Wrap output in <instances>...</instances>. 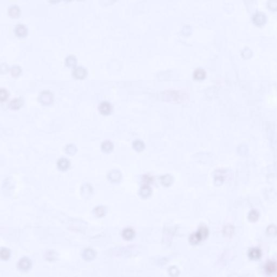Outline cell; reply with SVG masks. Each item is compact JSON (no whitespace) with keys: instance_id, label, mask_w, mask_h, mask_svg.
Masks as SVG:
<instances>
[{"instance_id":"obj_14","label":"cell","mask_w":277,"mask_h":277,"mask_svg":"<svg viewBox=\"0 0 277 277\" xmlns=\"http://www.w3.org/2000/svg\"><path fill=\"white\" fill-rule=\"evenodd\" d=\"M82 257L85 260H92L95 257V252L92 249H87L84 250L82 253Z\"/></svg>"},{"instance_id":"obj_3","label":"cell","mask_w":277,"mask_h":277,"mask_svg":"<svg viewBox=\"0 0 277 277\" xmlns=\"http://www.w3.org/2000/svg\"><path fill=\"white\" fill-rule=\"evenodd\" d=\"M122 175L120 171L118 170L112 171L108 174V178L112 183H119L121 179Z\"/></svg>"},{"instance_id":"obj_22","label":"cell","mask_w":277,"mask_h":277,"mask_svg":"<svg viewBox=\"0 0 277 277\" xmlns=\"http://www.w3.org/2000/svg\"><path fill=\"white\" fill-rule=\"evenodd\" d=\"M65 150L68 154L73 155L75 154L76 152V148L73 145H69L66 146L65 148Z\"/></svg>"},{"instance_id":"obj_24","label":"cell","mask_w":277,"mask_h":277,"mask_svg":"<svg viewBox=\"0 0 277 277\" xmlns=\"http://www.w3.org/2000/svg\"><path fill=\"white\" fill-rule=\"evenodd\" d=\"M9 97V93L8 91L5 89H0V99L1 101L6 100Z\"/></svg>"},{"instance_id":"obj_21","label":"cell","mask_w":277,"mask_h":277,"mask_svg":"<svg viewBox=\"0 0 277 277\" xmlns=\"http://www.w3.org/2000/svg\"><path fill=\"white\" fill-rule=\"evenodd\" d=\"M11 73L14 76H18L21 73V69L19 66H14L11 68Z\"/></svg>"},{"instance_id":"obj_5","label":"cell","mask_w":277,"mask_h":277,"mask_svg":"<svg viewBox=\"0 0 277 277\" xmlns=\"http://www.w3.org/2000/svg\"><path fill=\"white\" fill-rule=\"evenodd\" d=\"M31 262L27 258H24L19 260L17 266L18 268L21 271H27L30 269L31 267Z\"/></svg>"},{"instance_id":"obj_6","label":"cell","mask_w":277,"mask_h":277,"mask_svg":"<svg viewBox=\"0 0 277 277\" xmlns=\"http://www.w3.org/2000/svg\"><path fill=\"white\" fill-rule=\"evenodd\" d=\"M73 75L74 77H75V78L81 79L86 76L87 75V71L84 67H76L75 69L73 70Z\"/></svg>"},{"instance_id":"obj_18","label":"cell","mask_w":277,"mask_h":277,"mask_svg":"<svg viewBox=\"0 0 277 277\" xmlns=\"http://www.w3.org/2000/svg\"><path fill=\"white\" fill-rule=\"evenodd\" d=\"M76 63H77L76 58H75V56H72V55L68 56L65 60L66 65L67 67H70V68L75 67L76 65Z\"/></svg>"},{"instance_id":"obj_4","label":"cell","mask_w":277,"mask_h":277,"mask_svg":"<svg viewBox=\"0 0 277 277\" xmlns=\"http://www.w3.org/2000/svg\"><path fill=\"white\" fill-rule=\"evenodd\" d=\"M99 110L101 114L108 115L112 112V106L109 102L104 101L99 105Z\"/></svg>"},{"instance_id":"obj_20","label":"cell","mask_w":277,"mask_h":277,"mask_svg":"<svg viewBox=\"0 0 277 277\" xmlns=\"http://www.w3.org/2000/svg\"><path fill=\"white\" fill-rule=\"evenodd\" d=\"M11 256L10 250L6 248H3L0 250V257L3 260L8 259Z\"/></svg>"},{"instance_id":"obj_8","label":"cell","mask_w":277,"mask_h":277,"mask_svg":"<svg viewBox=\"0 0 277 277\" xmlns=\"http://www.w3.org/2000/svg\"><path fill=\"white\" fill-rule=\"evenodd\" d=\"M15 32L18 37H24L27 34L28 29L24 24H18L15 27Z\"/></svg>"},{"instance_id":"obj_12","label":"cell","mask_w":277,"mask_h":277,"mask_svg":"<svg viewBox=\"0 0 277 277\" xmlns=\"http://www.w3.org/2000/svg\"><path fill=\"white\" fill-rule=\"evenodd\" d=\"M22 104V99L21 98H15L10 102L9 107L12 110H17L21 107Z\"/></svg>"},{"instance_id":"obj_7","label":"cell","mask_w":277,"mask_h":277,"mask_svg":"<svg viewBox=\"0 0 277 277\" xmlns=\"http://www.w3.org/2000/svg\"><path fill=\"white\" fill-rule=\"evenodd\" d=\"M160 181L161 184L166 187H168L172 185L174 181V179L173 176L169 174L164 175L160 178Z\"/></svg>"},{"instance_id":"obj_2","label":"cell","mask_w":277,"mask_h":277,"mask_svg":"<svg viewBox=\"0 0 277 277\" xmlns=\"http://www.w3.org/2000/svg\"><path fill=\"white\" fill-rule=\"evenodd\" d=\"M39 100L44 105H48L53 100V95L50 91H43L39 95Z\"/></svg>"},{"instance_id":"obj_11","label":"cell","mask_w":277,"mask_h":277,"mask_svg":"<svg viewBox=\"0 0 277 277\" xmlns=\"http://www.w3.org/2000/svg\"><path fill=\"white\" fill-rule=\"evenodd\" d=\"M140 196L142 198H147L150 197L152 194V190L150 187L147 185H145L141 188L139 192Z\"/></svg>"},{"instance_id":"obj_10","label":"cell","mask_w":277,"mask_h":277,"mask_svg":"<svg viewBox=\"0 0 277 277\" xmlns=\"http://www.w3.org/2000/svg\"><path fill=\"white\" fill-rule=\"evenodd\" d=\"M122 236L125 240H129L133 238L135 236V232L131 228H127L123 231Z\"/></svg>"},{"instance_id":"obj_1","label":"cell","mask_w":277,"mask_h":277,"mask_svg":"<svg viewBox=\"0 0 277 277\" xmlns=\"http://www.w3.org/2000/svg\"><path fill=\"white\" fill-rule=\"evenodd\" d=\"M208 230L206 226L201 225L197 232L193 233L189 237V241L192 245H196L208 236Z\"/></svg>"},{"instance_id":"obj_16","label":"cell","mask_w":277,"mask_h":277,"mask_svg":"<svg viewBox=\"0 0 277 277\" xmlns=\"http://www.w3.org/2000/svg\"><path fill=\"white\" fill-rule=\"evenodd\" d=\"M134 149L138 152H141L145 149V145L141 140H136L133 144Z\"/></svg>"},{"instance_id":"obj_15","label":"cell","mask_w":277,"mask_h":277,"mask_svg":"<svg viewBox=\"0 0 277 277\" xmlns=\"http://www.w3.org/2000/svg\"><path fill=\"white\" fill-rule=\"evenodd\" d=\"M106 213V208L105 207L102 206L97 207L93 211V213L95 217L98 218L103 217L105 215Z\"/></svg>"},{"instance_id":"obj_17","label":"cell","mask_w":277,"mask_h":277,"mask_svg":"<svg viewBox=\"0 0 277 277\" xmlns=\"http://www.w3.org/2000/svg\"><path fill=\"white\" fill-rule=\"evenodd\" d=\"M20 11L19 6H12L8 9L9 15L11 17H16L19 15Z\"/></svg>"},{"instance_id":"obj_9","label":"cell","mask_w":277,"mask_h":277,"mask_svg":"<svg viewBox=\"0 0 277 277\" xmlns=\"http://www.w3.org/2000/svg\"><path fill=\"white\" fill-rule=\"evenodd\" d=\"M70 166V162L65 158H61L58 162V167L60 171H66L68 169Z\"/></svg>"},{"instance_id":"obj_23","label":"cell","mask_w":277,"mask_h":277,"mask_svg":"<svg viewBox=\"0 0 277 277\" xmlns=\"http://www.w3.org/2000/svg\"><path fill=\"white\" fill-rule=\"evenodd\" d=\"M168 272L170 275L173 277H177L179 274L178 269L175 266L171 267L168 270Z\"/></svg>"},{"instance_id":"obj_19","label":"cell","mask_w":277,"mask_h":277,"mask_svg":"<svg viewBox=\"0 0 277 277\" xmlns=\"http://www.w3.org/2000/svg\"><path fill=\"white\" fill-rule=\"evenodd\" d=\"M92 189L90 185L88 184L83 185L81 188L82 196H84V197H88V196H90L92 193Z\"/></svg>"},{"instance_id":"obj_13","label":"cell","mask_w":277,"mask_h":277,"mask_svg":"<svg viewBox=\"0 0 277 277\" xmlns=\"http://www.w3.org/2000/svg\"><path fill=\"white\" fill-rule=\"evenodd\" d=\"M113 144L110 141H105L101 145V149L103 152L110 153L113 149Z\"/></svg>"}]
</instances>
